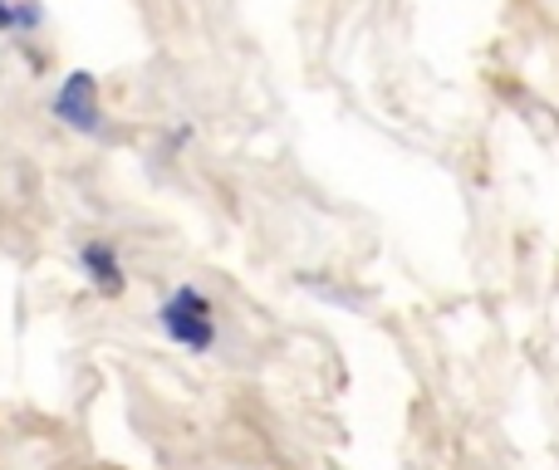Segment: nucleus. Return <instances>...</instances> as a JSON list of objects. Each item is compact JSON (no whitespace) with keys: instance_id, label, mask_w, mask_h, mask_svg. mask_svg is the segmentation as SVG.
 <instances>
[{"instance_id":"f257e3e1","label":"nucleus","mask_w":559,"mask_h":470,"mask_svg":"<svg viewBox=\"0 0 559 470\" xmlns=\"http://www.w3.org/2000/svg\"><path fill=\"white\" fill-rule=\"evenodd\" d=\"M157 328H163L167 344L182 348V353H192V358L216 353V344H222V328H216V299L206 294L202 285H177L173 294L157 304Z\"/></svg>"},{"instance_id":"f03ea898","label":"nucleus","mask_w":559,"mask_h":470,"mask_svg":"<svg viewBox=\"0 0 559 470\" xmlns=\"http://www.w3.org/2000/svg\"><path fill=\"white\" fill-rule=\"evenodd\" d=\"M49 113L69 128V133L84 137H104V104H98V79L88 69H74L64 84L49 98Z\"/></svg>"},{"instance_id":"7ed1b4c3","label":"nucleus","mask_w":559,"mask_h":470,"mask_svg":"<svg viewBox=\"0 0 559 470\" xmlns=\"http://www.w3.org/2000/svg\"><path fill=\"white\" fill-rule=\"evenodd\" d=\"M74 260H79V275L88 279V289H94L98 299H123L128 294V269H123V260H118L114 240H104V236L79 240Z\"/></svg>"},{"instance_id":"20e7f679","label":"nucleus","mask_w":559,"mask_h":470,"mask_svg":"<svg viewBox=\"0 0 559 470\" xmlns=\"http://www.w3.org/2000/svg\"><path fill=\"white\" fill-rule=\"evenodd\" d=\"M20 29V0H0V35H15Z\"/></svg>"}]
</instances>
